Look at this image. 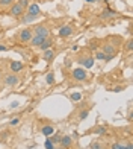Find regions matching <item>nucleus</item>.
Listing matches in <instances>:
<instances>
[{"label":"nucleus","mask_w":133,"mask_h":149,"mask_svg":"<svg viewBox=\"0 0 133 149\" xmlns=\"http://www.w3.org/2000/svg\"><path fill=\"white\" fill-rule=\"evenodd\" d=\"M18 82H20V79L15 73H8L5 76V85L6 87H17Z\"/></svg>","instance_id":"f257e3e1"},{"label":"nucleus","mask_w":133,"mask_h":149,"mask_svg":"<svg viewBox=\"0 0 133 149\" xmlns=\"http://www.w3.org/2000/svg\"><path fill=\"white\" fill-rule=\"evenodd\" d=\"M101 52L106 55V61H110L112 58L115 56V46H112V44H104L103 46V49H101Z\"/></svg>","instance_id":"f03ea898"},{"label":"nucleus","mask_w":133,"mask_h":149,"mask_svg":"<svg viewBox=\"0 0 133 149\" xmlns=\"http://www.w3.org/2000/svg\"><path fill=\"white\" fill-rule=\"evenodd\" d=\"M9 15H12V17H21V15H24V8H23V6H20L18 3H14L11 6V9H9Z\"/></svg>","instance_id":"7ed1b4c3"},{"label":"nucleus","mask_w":133,"mask_h":149,"mask_svg":"<svg viewBox=\"0 0 133 149\" xmlns=\"http://www.w3.org/2000/svg\"><path fill=\"white\" fill-rule=\"evenodd\" d=\"M33 32H35V35H39V37H45V38H47V37L50 35V29L47 28V26H44V24L35 26V28H33Z\"/></svg>","instance_id":"20e7f679"},{"label":"nucleus","mask_w":133,"mask_h":149,"mask_svg":"<svg viewBox=\"0 0 133 149\" xmlns=\"http://www.w3.org/2000/svg\"><path fill=\"white\" fill-rule=\"evenodd\" d=\"M32 37H33V33H32L30 29H23L21 32L18 33V40H20L21 43H30Z\"/></svg>","instance_id":"39448f33"},{"label":"nucleus","mask_w":133,"mask_h":149,"mask_svg":"<svg viewBox=\"0 0 133 149\" xmlns=\"http://www.w3.org/2000/svg\"><path fill=\"white\" fill-rule=\"evenodd\" d=\"M73 76L76 81H85L86 79V70L85 69H74L73 70Z\"/></svg>","instance_id":"423d86ee"},{"label":"nucleus","mask_w":133,"mask_h":149,"mask_svg":"<svg viewBox=\"0 0 133 149\" xmlns=\"http://www.w3.org/2000/svg\"><path fill=\"white\" fill-rule=\"evenodd\" d=\"M27 14H30V15H33V17H38L39 14H41V9H39L38 3H32V5H29V12H27Z\"/></svg>","instance_id":"0eeeda50"},{"label":"nucleus","mask_w":133,"mask_h":149,"mask_svg":"<svg viewBox=\"0 0 133 149\" xmlns=\"http://www.w3.org/2000/svg\"><path fill=\"white\" fill-rule=\"evenodd\" d=\"M59 145H61L62 148H71V145H73V139L70 137V135H64V137L61 139V141H59Z\"/></svg>","instance_id":"6e6552de"},{"label":"nucleus","mask_w":133,"mask_h":149,"mask_svg":"<svg viewBox=\"0 0 133 149\" xmlns=\"http://www.w3.org/2000/svg\"><path fill=\"white\" fill-rule=\"evenodd\" d=\"M71 33H73V28H71V26H62V28L59 29V35H61L62 38L70 37Z\"/></svg>","instance_id":"1a4fd4ad"},{"label":"nucleus","mask_w":133,"mask_h":149,"mask_svg":"<svg viewBox=\"0 0 133 149\" xmlns=\"http://www.w3.org/2000/svg\"><path fill=\"white\" fill-rule=\"evenodd\" d=\"M77 61H79L82 65H85L86 69H91V67L94 65V59H92V58H79Z\"/></svg>","instance_id":"9d476101"},{"label":"nucleus","mask_w":133,"mask_h":149,"mask_svg":"<svg viewBox=\"0 0 133 149\" xmlns=\"http://www.w3.org/2000/svg\"><path fill=\"white\" fill-rule=\"evenodd\" d=\"M41 132H43V135H45V137H50L51 134H55V128H53L51 125H45V126L41 128Z\"/></svg>","instance_id":"9b49d317"},{"label":"nucleus","mask_w":133,"mask_h":149,"mask_svg":"<svg viewBox=\"0 0 133 149\" xmlns=\"http://www.w3.org/2000/svg\"><path fill=\"white\" fill-rule=\"evenodd\" d=\"M112 15H115V11L110 9V8H106L101 14H100V18H101V20H108V18H110Z\"/></svg>","instance_id":"f8f14e48"},{"label":"nucleus","mask_w":133,"mask_h":149,"mask_svg":"<svg viewBox=\"0 0 133 149\" xmlns=\"http://www.w3.org/2000/svg\"><path fill=\"white\" fill-rule=\"evenodd\" d=\"M45 40V37H39V35H33L32 40H30V44L32 46H35V47H39L41 46V43Z\"/></svg>","instance_id":"ddd939ff"},{"label":"nucleus","mask_w":133,"mask_h":149,"mask_svg":"<svg viewBox=\"0 0 133 149\" xmlns=\"http://www.w3.org/2000/svg\"><path fill=\"white\" fill-rule=\"evenodd\" d=\"M51 46H53V40L47 37V38H45L44 41L41 43V46H39V49H41V50H47V49H51Z\"/></svg>","instance_id":"4468645a"},{"label":"nucleus","mask_w":133,"mask_h":149,"mask_svg":"<svg viewBox=\"0 0 133 149\" xmlns=\"http://www.w3.org/2000/svg\"><path fill=\"white\" fill-rule=\"evenodd\" d=\"M11 70L12 72H20V70H23V64L21 63H18V61H12L11 63Z\"/></svg>","instance_id":"2eb2a0df"},{"label":"nucleus","mask_w":133,"mask_h":149,"mask_svg":"<svg viewBox=\"0 0 133 149\" xmlns=\"http://www.w3.org/2000/svg\"><path fill=\"white\" fill-rule=\"evenodd\" d=\"M43 58L45 61H51L53 58H55V50H51V49H47V50H44V55Z\"/></svg>","instance_id":"dca6fc26"},{"label":"nucleus","mask_w":133,"mask_h":149,"mask_svg":"<svg viewBox=\"0 0 133 149\" xmlns=\"http://www.w3.org/2000/svg\"><path fill=\"white\" fill-rule=\"evenodd\" d=\"M35 20H36V17H33V15H30V14L21 15V23H24V24H27V23H32V22H35Z\"/></svg>","instance_id":"f3484780"},{"label":"nucleus","mask_w":133,"mask_h":149,"mask_svg":"<svg viewBox=\"0 0 133 149\" xmlns=\"http://www.w3.org/2000/svg\"><path fill=\"white\" fill-rule=\"evenodd\" d=\"M94 132L97 135H108V130H106L104 126H97L95 130H94Z\"/></svg>","instance_id":"a211bd4d"},{"label":"nucleus","mask_w":133,"mask_h":149,"mask_svg":"<svg viewBox=\"0 0 133 149\" xmlns=\"http://www.w3.org/2000/svg\"><path fill=\"white\" fill-rule=\"evenodd\" d=\"M49 139L51 140V143H53V145H58L59 141H61L62 135H61V134H51V137H49Z\"/></svg>","instance_id":"6ab92c4d"},{"label":"nucleus","mask_w":133,"mask_h":149,"mask_svg":"<svg viewBox=\"0 0 133 149\" xmlns=\"http://www.w3.org/2000/svg\"><path fill=\"white\" fill-rule=\"evenodd\" d=\"M14 5V0H0V8H8Z\"/></svg>","instance_id":"aec40b11"},{"label":"nucleus","mask_w":133,"mask_h":149,"mask_svg":"<svg viewBox=\"0 0 133 149\" xmlns=\"http://www.w3.org/2000/svg\"><path fill=\"white\" fill-rule=\"evenodd\" d=\"M70 99L73 100V102H79V100L82 99V94L80 93H71L70 94Z\"/></svg>","instance_id":"412c9836"},{"label":"nucleus","mask_w":133,"mask_h":149,"mask_svg":"<svg viewBox=\"0 0 133 149\" xmlns=\"http://www.w3.org/2000/svg\"><path fill=\"white\" fill-rule=\"evenodd\" d=\"M45 82L50 84V85H51V84H55V74H53L51 72L47 74V76H45Z\"/></svg>","instance_id":"4be33fe9"},{"label":"nucleus","mask_w":133,"mask_h":149,"mask_svg":"<svg viewBox=\"0 0 133 149\" xmlns=\"http://www.w3.org/2000/svg\"><path fill=\"white\" fill-rule=\"evenodd\" d=\"M44 148L45 149H55V145L51 143V140L47 137V140H45V143H44Z\"/></svg>","instance_id":"5701e85b"},{"label":"nucleus","mask_w":133,"mask_h":149,"mask_svg":"<svg viewBox=\"0 0 133 149\" xmlns=\"http://www.w3.org/2000/svg\"><path fill=\"white\" fill-rule=\"evenodd\" d=\"M91 149H104V148H103V143H100V141H94V143L91 145Z\"/></svg>","instance_id":"b1692460"},{"label":"nucleus","mask_w":133,"mask_h":149,"mask_svg":"<svg viewBox=\"0 0 133 149\" xmlns=\"http://www.w3.org/2000/svg\"><path fill=\"white\" fill-rule=\"evenodd\" d=\"M20 6H23V8L26 9V8H27V6H29V0H20V2H17Z\"/></svg>","instance_id":"393cba45"},{"label":"nucleus","mask_w":133,"mask_h":149,"mask_svg":"<svg viewBox=\"0 0 133 149\" xmlns=\"http://www.w3.org/2000/svg\"><path fill=\"white\" fill-rule=\"evenodd\" d=\"M132 49H133V41H132V40H129L127 44H125V50H127V52H132Z\"/></svg>","instance_id":"a878e982"},{"label":"nucleus","mask_w":133,"mask_h":149,"mask_svg":"<svg viewBox=\"0 0 133 149\" xmlns=\"http://www.w3.org/2000/svg\"><path fill=\"white\" fill-rule=\"evenodd\" d=\"M88 114H89V113L86 111V110H85V111H82V113H80V116H79V120H83V119H86V117H88Z\"/></svg>","instance_id":"bb28decb"},{"label":"nucleus","mask_w":133,"mask_h":149,"mask_svg":"<svg viewBox=\"0 0 133 149\" xmlns=\"http://www.w3.org/2000/svg\"><path fill=\"white\" fill-rule=\"evenodd\" d=\"M18 123H20V119H17V117H15V119H12V120L9 122V125H11V126H17Z\"/></svg>","instance_id":"cd10ccee"},{"label":"nucleus","mask_w":133,"mask_h":149,"mask_svg":"<svg viewBox=\"0 0 133 149\" xmlns=\"http://www.w3.org/2000/svg\"><path fill=\"white\" fill-rule=\"evenodd\" d=\"M95 58H97V59H104L106 55H104L103 52H97V53H95Z\"/></svg>","instance_id":"c85d7f7f"},{"label":"nucleus","mask_w":133,"mask_h":149,"mask_svg":"<svg viewBox=\"0 0 133 149\" xmlns=\"http://www.w3.org/2000/svg\"><path fill=\"white\" fill-rule=\"evenodd\" d=\"M110 149H124V146H123V145H119V143H114Z\"/></svg>","instance_id":"c756f323"},{"label":"nucleus","mask_w":133,"mask_h":149,"mask_svg":"<svg viewBox=\"0 0 133 149\" xmlns=\"http://www.w3.org/2000/svg\"><path fill=\"white\" fill-rule=\"evenodd\" d=\"M5 50H8V47L3 46V44H0V52H5Z\"/></svg>","instance_id":"7c9ffc66"},{"label":"nucleus","mask_w":133,"mask_h":149,"mask_svg":"<svg viewBox=\"0 0 133 149\" xmlns=\"http://www.w3.org/2000/svg\"><path fill=\"white\" fill-rule=\"evenodd\" d=\"M86 3H95V2H101V0H85Z\"/></svg>","instance_id":"2f4dec72"},{"label":"nucleus","mask_w":133,"mask_h":149,"mask_svg":"<svg viewBox=\"0 0 133 149\" xmlns=\"http://www.w3.org/2000/svg\"><path fill=\"white\" fill-rule=\"evenodd\" d=\"M65 67H71V61H70V59H66V63H65Z\"/></svg>","instance_id":"473e14b6"},{"label":"nucleus","mask_w":133,"mask_h":149,"mask_svg":"<svg viewBox=\"0 0 133 149\" xmlns=\"http://www.w3.org/2000/svg\"><path fill=\"white\" fill-rule=\"evenodd\" d=\"M104 2H106V3H108V2H109V0H104Z\"/></svg>","instance_id":"72a5a7b5"},{"label":"nucleus","mask_w":133,"mask_h":149,"mask_svg":"<svg viewBox=\"0 0 133 149\" xmlns=\"http://www.w3.org/2000/svg\"><path fill=\"white\" fill-rule=\"evenodd\" d=\"M0 78H2V72H0Z\"/></svg>","instance_id":"f704fd0d"}]
</instances>
